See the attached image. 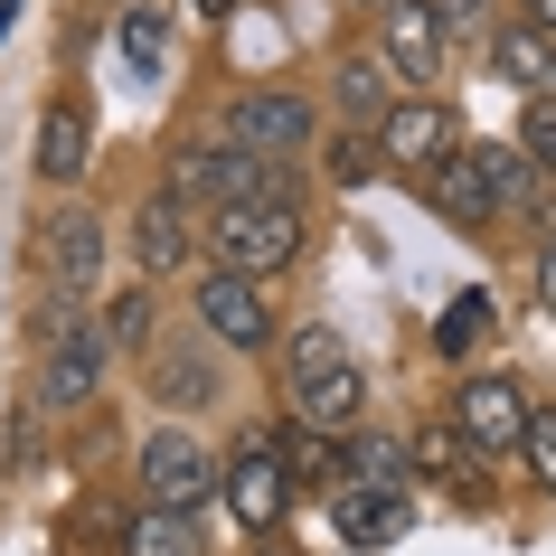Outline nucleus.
<instances>
[{
	"label": "nucleus",
	"mask_w": 556,
	"mask_h": 556,
	"mask_svg": "<svg viewBox=\"0 0 556 556\" xmlns=\"http://www.w3.org/2000/svg\"><path fill=\"white\" fill-rule=\"evenodd\" d=\"M471 170H481V189H491V207H500V199H509V207L538 199V170H528L509 142H471Z\"/></svg>",
	"instance_id": "4be33fe9"
},
{
	"label": "nucleus",
	"mask_w": 556,
	"mask_h": 556,
	"mask_svg": "<svg viewBox=\"0 0 556 556\" xmlns=\"http://www.w3.org/2000/svg\"><path fill=\"white\" fill-rule=\"evenodd\" d=\"M104 330L94 321H76V312H58L48 321V358H38V406L48 415H76V406H94V387H104Z\"/></svg>",
	"instance_id": "f03ea898"
},
{
	"label": "nucleus",
	"mask_w": 556,
	"mask_h": 556,
	"mask_svg": "<svg viewBox=\"0 0 556 556\" xmlns=\"http://www.w3.org/2000/svg\"><path fill=\"white\" fill-rule=\"evenodd\" d=\"M94 274H104V217H58L48 227V283H58V302H76V293H94Z\"/></svg>",
	"instance_id": "9b49d317"
},
{
	"label": "nucleus",
	"mask_w": 556,
	"mask_h": 556,
	"mask_svg": "<svg viewBox=\"0 0 556 556\" xmlns=\"http://www.w3.org/2000/svg\"><path fill=\"white\" fill-rule=\"evenodd\" d=\"M189 312H199V340H227V350H264V340H274L264 283H245V274H207Z\"/></svg>",
	"instance_id": "1a4fd4ad"
},
{
	"label": "nucleus",
	"mask_w": 556,
	"mask_h": 556,
	"mask_svg": "<svg viewBox=\"0 0 556 556\" xmlns=\"http://www.w3.org/2000/svg\"><path fill=\"white\" fill-rule=\"evenodd\" d=\"M425 10H434L443 29H471V20H491V0H425Z\"/></svg>",
	"instance_id": "7c9ffc66"
},
{
	"label": "nucleus",
	"mask_w": 556,
	"mask_h": 556,
	"mask_svg": "<svg viewBox=\"0 0 556 556\" xmlns=\"http://www.w3.org/2000/svg\"><path fill=\"white\" fill-rule=\"evenodd\" d=\"M538 179H556V104H519V142H509Z\"/></svg>",
	"instance_id": "393cba45"
},
{
	"label": "nucleus",
	"mask_w": 556,
	"mask_h": 556,
	"mask_svg": "<svg viewBox=\"0 0 556 556\" xmlns=\"http://www.w3.org/2000/svg\"><path fill=\"white\" fill-rule=\"evenodd\" d=\"M207 255H217V274H245V283L283 274V264L302 255V207H293V189L274 179L264 199L207 207Z\"/></svg>",
	"instance_id": "f257e3e1"
},
{
	"label": "nucleus",
	"mask_w": 556,
	"mask_h": 556,
	"mask_svg": "<svg viewBox=\"0 0 556 556\" xmlns=\"http://www.w3.org/2000/svg\"><path fill=\"white\" fill-rule=\"evenodd\" d=\"M264 556H293V547H264Z\"/></svg>",
	"instance_id": "c9c22d12"
},
{
	"label": "nucleus",
	"mask_w": 556,
	"mask_h": 556,
	"mask_svg": "<svg viewBox=\"0 0 556 556\" xmlns=\"http://www.w3.org/2000/svg\"><path fill=\"white\" fill-rule=\"evenodd\" d=\"M151 396H161V406H207V396H217V368H207V350H161V368H151Z\"/></svg>",
	"instance_id": "412c9836"
},
{
	"label": "nucleus",
	"mask_w": 556,
	"mask_h": 556,
	"mask_svg": "<svg viewBox=\"0 0 556 556\" xmlns=\"http://www.w3.org/2000/svg\"><path fill=\"white\" fill-rule=\"evenodd\" d=\"M350 340H340V330H321V321H312V330H293V340H283V378H330V368H350Z\"/></svg>",
	"instance_id": "5701e85b"
},
{
	"label": "nucleus",
	"mask_w": 556,
	"mask_h": 556,
	"mask_svg": "<svg viewBox=\"0 0 556 556\" xmlns=\"http://www.w3.org/2000/svg\"><path fill=\"white\" fill-rule=\"evenodd\" d=\"M378 38H387V66L406 86H434L443 58H453V29H443L425 0H378Z\"/></svg>",
	"instance_id": "6e6552de"
},
{
	"label": "nucleus",
	"mask_w": 556,
	"mask_h": 556,
	"mask_svg": "<svg viewBox=\"0 0 556 556\" xmlns=\"http://www.w3.org/2000/svg\"><path fill=\"white\" fill-rule=\"evenodd\" d=\"M340 114H350V132H378V123L396 114V94H387V66H378V58H350V66H340Z\"/></svg>",
	"instance_id": "a211bd4d"
},
{
	"label": "nucleus",
	"mask_w": 556,
	"mask_h": 556,
	"mask_svg": "<svg viewBox=\"0 0 556 556\" xmlns=\"http://www.w3.org/2000/svg\"><path fill=\"white\" fill-rule=\"evenodd\" d=\"M528 29H547V38H556V0H528Z\"/></svg>",
	"instance_id": "473e14b6"
},
{
	"label": "nucleus",
	"mask_w": 556,
	"mask_h": 556,
	"mask_svg": "<svg viewBox=\"0 0 556 556\" xmlns=\"http://www.w3.org/2000/svg\"><path fill=\"white\" fill-rule=\"evenodd\" d=\"M425 189H434V207L453 217V227H481V217H491V189H481V170H471V151L434 161V170H425Z\"/></svg>",
	"instance_id": "f3484780"
},
{
	"label": "nucleus",
	"mask_w": 556,
	"mask_h": 556,
	"mask_svg": "<svg viewBox=\"0 0 556 556\" xmlns=\"http://www.w3.org/2000/svg\"><path fill=\"white\" fill-rule=\"evenodd\" d=\"M274 189V161H255V151L236 142H189L170 170V199H207V207H236V199H264Z\"/></svg>",
	"instance_id": "39448f33"
},
{
	"label": "nucleus",
	"mask_w": 556,
	"mask_h": 556,
	"mask_svg": "<svg viewBox=\"0 0 556 556\" xmlns=\"http://www.w3.org/2000/svg\"><path fill=\"white\" fill-rule=\"evenodd\" d=\"M340 491H406V453L387 434H358L350 453H340Z\"/></svg>",
	"instance_id": "6ab92c4d"
},
{
	"label": "nucleus",
	"mask_w": 556,
	"mask_h": 556,
	"mask_svg": "<svg viewBox=\"0 0 556 556\" xmlns=\"http://www.w3.org/2000/svg\"><path fill=\"white\" fill-rule=\"evenodd\" d=\"M104 350H151V293H114V312H104Z\"/></svg>",
	"instance_id": "a878e982"
},
{
	"label": "nucleus",
	"mask_w": 556,
	"mask_h": 556,
	"mask_svg": "<svg viewBox=\"0 0 556 556\" xmlns=\"http://www.w3.org/2000/svg\"><path fill=\"white\" fill-rule=\"evenodd\" d=\"M217 491H227V509L245 528H274V519H283V509H293V481H283V463H274V434L236 443L227 463H217Z\"/></svg>",
	"instance_id": "0eeeda50"
},
{
	"label": "nucleus",
	"mask_w": 556,
	"mask_h": 556,
	"mask_svg": "<svg viewBox=\"0 0 556 556\" xmlns=\"http://www.w3.org/2000/svg\"><path fill=\"white\" fill-rule=\"evenodd\" d=\"M358 406H368V378L350 368H330V378H302L293 387V425L302 434H358Z\"/></svg>",
	"instance_id": "f8f14e48"
},
{
	"label": "nucleus",
	"mask_w": 556,
	"mask_h": 556,
	"mask_svg": "<svg viewBox=\"0 0 556 556\" xmlns=\"http://www.w3.org/2000/svg\"><path fill=\"white\" fill-rule=\"evenodd\" d=\"M406 528H415L406 491H340V538H350V547H396Z\"/></svg>",
	"instance_id": "2eb2a0df"
},
{
	"label": "nucleus",
	"mask_w": 556,
	"mask_h": 556,
	"mask_svg": "<svg viewBox=\"0 0 556 556\" xmlns=\"http://www.w3.org/2000/svg\"><path fill=\"white\" fill-rule=\"evenodd\" d=\"M189 199H142V217H132V255H142V274H170V264H189Z\"/></svg>",
	"instance_id": "4468645a"
},
{
	"label": "nucleus",
	"mask_w": 556,
	"mask_h": 556,
	"mask_svg": "<svg viewBox=\"0 0 556 556\" xmlns=\"http://www.w3.org/2000/svg\"><path fill=\"white\" fill-rule=\"evenodd\" d=\"M38 179H86V114L76 104H58L38 123Z\"/></svg>",
	"instance_id": "aec40b11"
},
{
	"label": "nucleus",
	"mask_w": 556,
	"mask_h": 556,
	"mask_svg": "<svg viewBox=\"0 0 556 556\" xmlns=\"http://www.w3.org/2000/svg\"><path fill=\"white\" fill-rule=\"evenodd\" d=\"M123 58L142 66V76L161 66V29H151V10H123Z\"/></svg>",
	"instance_id": "c85d7f7f"
},
{
	"label": "nucleus",
	"mask_w": 556,
	"mask_h": 556,
	"mask_svg": "<svg viewBox=\"0 0 556 556\" xmlns=\"http://www.w3.org/2000/svg\"><path fill=\"white\" fill-rule=\"evenodd\" d=\"M528 387L519 378H500V368H481V378H463V396H453V434L471 443V453H519V434H528Z\"/></svg>",
	"instance_id": "20e7f679"
},
{
	"label": "nucleus",
	"mask_w": 556,
	"mask_h": 556,
	"mask_svg": "<svg viewBox=\"0 0 556 556\" xmlns=\"http://www.w3.org/2000/svg\"><path fill=\"white\" fill-rule=\"evenodd\" d=\"M123 556H207V528H199V509H142Z\"/></svg>",
	"instance_id": "dca6fc26"
},
{
	"label": "nucleus",
	"mask_w": 556,
	"mask_h": 556,
	"mask_svg": "<svg viewBox=\"0 0 556 556\" xmlns=\"http://www.w3.org/2000/svg\"><path fill=\"white\" fill-rule=\"evenodd\" d=\"M0 29H10V0H0Z\"/></svg>",
	"instance_id": "f704fd0d"
},
{
	"label": "nucleus",
	"mask_w": 556,
	"mask_h": 556,
	"mask_svg": "<svg viewBox=\"0 0 556 556\" xmlns=\"http://www.w3.org/2000/svg\"><path fill=\"white\" fill-rule=\"evenodd\" d=\"M199 10H207V20H227V10H236V0H199Z\"/></svg>",
	"instance_id": "72a5a7b5"
},
{
	"label": "nucleus",
	"mask_w": 556,
	"mask_h": 556,
	"mask_svg": "<svg viewBox=\"0 0 556 556\" xmlns=\"http://www.w3.org/2000/svg\"><path fill=\"white\" fill-rule=\"evenodd\" d=\"M519 463H528V481H538V491H556V415H528Z\"/></svg>",
	"instance_id": "cd10ccee"
},
{
	"label": "nucleus",
	"mask_w": 556,
	"mask_h": 556,
	"mask_svg": "<svg viewBox=\"0 0 556 556\" xmlns=\"http://www.w3.org/2000/svg\"><path fill=\"white\" fill-rule=\"evenodd\" d=\"M217 491V463H207L199 434H151L142 443V509H199Z\"/></svg>",
	"instance_id": "423d86ee"
},
{
	"label": "nucleus",
	"mask_w": 556,
	"mask_h": 556,
	"mask_svg": "<svg viewBox=\"0 0 556 556\" xmlns=\"http://www.w3.org/2000/svg\"><path fill=\"white\" fill-rule=\"evenodd\" d=\"M312 132H321V114H312V94H293V86L236 94V123H227V142L255 151V161H302V151H312Z\"/></svg>",
	"instance_id": "7ed1b4c3"
},
{
	"label": "nucleus",
	"mask_w": 556,
	"mask_h": 556,
	"mask_svg": "<svg viewBox=\"0 0 556 556\" xmlns=\"http://www.w3.org/2000/svg\"><path fill=\"white\" fill-rule=\"evenodd\" d=\"M453 114L443 104H396V114L378 123V161H406V170H434V161H453Z\"/></svg>",
	"instance_id": "9d476101"
},
{
	"label": "nucleus",
	"mask_w": 556,
	"mask_h": 556,
	"mask_svg": "<svg viewBox=\"0 0 556 556\" xmlns=\"http://www.w3.org/2000/svg\"><path fill=\"white\" fill-rule=\"evenodd\" d=\"M463 453H471V443L453 434V425H434V434L415 443V463H434V471H443V481H453V491H463V500H481V471H471Z\"/></svg>",
	"instance_id": "b1692460"
},
{
	"label": "nucleus",
	"mask_w": 556,
	"mask_h": 556,
	"mask_svg": "<svg viewBox=\"0 0 556 556\" xmlns=\"http://www.w3.org/2000/svg\"><path fill=\"white\" fill-rule=\"evenodd\" d=\"M481 330H491V293H463V302H453V312H443L434 350H443V358H463L471 340H481Z\"/></svg>",
	"instance_id": "bb28decb"
},
{
	"label": "nucleus",
	"mask_w": 556,
	"mask_h": 556,
	"mask_svg": "<svg viewBox=\"0 0 556 556\" xmlns=\"http://www.w3.org/2000/svg\"><path fill=\"white\" fill-rule=\"evenodd\" d=\"M330 170H340V179H368V170H378V151H368V132H350V142L330 151Z\"/></svg>",
	"instance_id": "c756f323"
},
{
	"label": "nucleus",
	"mask_w": 556,
	"mask_h": 556,
	"mask_svg": "<svg viewBox=\"0 0 556 556\" xmlns=\"http://www.w3.org/2000/svg\"><path fill=\"white\" fill-rule=\"evenodd\" d=\"M491 66L509 76V86H528V104H556V38H547V29L509 20V29L491 38Z\"/></svg>",
	"instance_id": "ddd939ff"
},
{
	"label": "nucleus",
	"mask_w": 556,
	"mask_h": 556,
	"mask_svg": "<svg viewBox=\"0 0 556 556\" xmlns=\"http://www.w3.org/2000/svg\"><path fill=\"white\" fill-rule=\"evenodd\" d=\"M538 293H547V312H556V236H547V255H538Z\"/></svg>",
	"instance_id": "2f4dec72"
}]
</instances>
